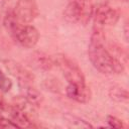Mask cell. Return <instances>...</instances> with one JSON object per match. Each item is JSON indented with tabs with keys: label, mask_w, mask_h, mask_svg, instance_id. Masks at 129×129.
<instances>
[{
	"label": "cell",
	"mask_w": 129,
	"mask_h": 129,
	"mask_svg": "<svg viewBox=\"0 0 129 129\" xmlns=\"http://www.w3.org/2000/svg\"><path fill=\"white\" fill-rule=\"evenodd\" d=\"M37 61L36 63L38 64L39 68L43 69V70H50L53 66H54V61H53V58L47 56V55H43L42 53H39L36 57Z\"/></svg>",
	"instance_id": "12"
},
{
	"label": "cell",
	"mask_w": 129,
	"mask_h": 129,
	"mask_svg": "<svg viewBox=\"0 0 129 129\" xmlns=\"http://www.w3.org/2000/svg\"><path fill=\"white\" fill-rule=\"evenodd\" d=\"M106 122H107L108 126L111 128H124L125 127L123 121L113 115H108L106 117Z\"/></svg>",
	"instance_id": "14"
},
{
	"label": "cell",
	"mask_w": 129,
	"mask_h": 129,
	"mask_svg": "<svg viewBox=\"0 0 129 129\" xmlns=\"http://www.w3.org/2000/svg\"><path fill=\"white\" fill-rule=\"evenodd\" d=\"M94 4L92 0H69L63 15L72 23L86 25L93 17Z\"/></svg>",
	"instance_id": "2"
},
{
	"label": "cell",
	"mask_w": 129,
	"mask_h": 129,
	"mask_svg": "<svg viewBox=\"0 0 129 129\" xmlns=\"http://www.w3.org/2000/svg\"><path fill=\"white\" fill-rule=\"evenodd\" d=\"M13 11L18 20L23 24L33 22L39 14L36 0H17Z\"/></svg>",
	"instance_id": "6"
},
{
	"label": "cell",
	"mask_w": 129,
	"mask_h": 129,
	"mask_svg": "<svg viewBox=\"0 0 129 129\" xmlns=\"http://www.w3.org/2000/svg\"><path fill=\"white\" fill-rule=\"evenodd\" d=\"M53 61H54V64L56 63V66L61 70L68 83L86 84L85 76L81 68L78 66L77 62H75L68 55L57 54L56 57L53 59Z\"/></svg>",
	"instance_id": "3"
},
{
	"label": "cell",
	"mask_w": 129,
	"mask_h": 129,
	"mask_svg": "<svg viewBox=\"0 0 129 129\" xmlns=\"http://www.w3.org/2000/svg\"><path fill=\"white\" fill-rule=\"evenodd\" d=\"M2 107H3V103H2V101L0 99V109H2Z\"/></svg>",
	"instance_id": "17"
},
{
	"label": "cell",
	"mask_w": 129,
	"mask_h": 129,
	"mask_svg": "<svg viewBox=\"0 0 129 129\" xmlns=\"http://www.w3.org/2000/svg\"><path fill=\"white\" fill-rule=\"evenodd\" d=\"M108 94H109L110 99H112L113 101L118 102V103H127L128 99H129L128 91L119 86H114V87L110 88Z\"/></svg>",
	"instance_id": "11"
},
{
	"label": "cell",
	"mask_w": 129,
	"mask_h": 129,
	"mask_svg": "<svg viewBox=\"0 0 129 129\" xmlns=\"http://www.w3.org/2000/svg\"><path fill=\"white\" fill-rule=\"evenodd\" d=\"M66 94L69 99L82 104L88 103L92 97L91 90L86 84L68 83V86L66 88Z\"/></svg>",
	"instance_id": "7"
},
{
	"label": "cell",
	"mask_w": 129,
	"mask_h": 129,
	"mask_svg": "<svg viewBox=\"0 0 129 129\" xmlns=\"http://www.w3.org/2000/svg\"><path fill=\"white\" fill-rule=\"evenodd\" d=\"M20 85H21V88L24 93V98L30 105L38 106L41 104V102L43 100L42 95L35 88L30 87L27 83H20Z\"/></svg>",
	"instance_id": "10"
},
{
	"label": "cell",
	"mask_w": 129,
	"mask_h": 129,
	"mask_svg": "<svg viewBox=\"0 0 129 129\" xmlns=\"http://www.w3.org/2000/svg\"><path fill=\"white\" fill-rule=\"evenodd\" d=\"M10 116L12 121H14L20 128L22 127H34V124L30 120L28 114L18 106H15L10 111Z\"/></svg>",
	"instance_id": "9"
},
{
	"label": "cell",
	"mask_w": 129,
	"mask_h": 129,
	"mask_svg": "<svg viewBox=\"0 0 129 129\" xmlns=\"http://www.w3.org/2000/svg\"><path fill=\"white\" fill-rule=\"evenodd\" d=\"M0 128H20L12 119H8L4 116H0Z\"/></svg>",
	"instance_id": "15"
},
{
	"label": "cell",
	"mask_w": 129,
	"mask_h": 129,
	"mask_svg": "<svg viewBox=\"0 0 129 129\" xmlns=\"http://www.w3.org/2000/svg\"><path fill=\"white\" fill-rule=\"evenodd\" d=\"M120 1H121V2H123V3H128V1H129V0H120Z\"/></svg>",
	"instance_id": "18"
},
{
	"label": "cell",
	"mask_w": 129,
	"mask_h": 129,
	"mask_svg": "<svg viewBox=\"0 0 129 129\" xmlns=\"http://www.w3.org/2000/svg\"><path fill=\"white\" fill-rule=\"evenodd\" d=\"M88 56L93 67L103 75L111 76L124 72L123 63L105 46L103 27L94 24L88 46Z\"/></svg>",
	"instance_id": "1"
},
{
	"label": "cell",
	"mask_w": 129,
	"mask_h": 129,
	"mask_svg": "<svg viewBox=\"0 0 129 129\" xmlns=\"http://www.w3.org/2000/svg\"><path fill=\"white\" fill-rule=\"evenodd\" d=\"M93 18L94 24L96 25L101 27L113 26L119 21L120 11L109 2H102L94 7Z\"/></svg>",
	"instance_id": "4"
},
{
	"label": "cell",
	"mask_w": 129,
	"mask_h": 129,
	"mask_svg": "<svg viewBox=\"0 0 129 129\" xmlns=\"http://www.w3.org/2000/svg\"><path fill=\"white\" fill-rule=\"evenodd\" d=\"M12 81L0 70V91L3 93H8L12 89Z\"/></svg>",
	"instance_id": "13"
},
{
	"label": "cell",
	"mask_w": 129,
	"mask_h": 129,
	"mask_svg": "<svg viewBox=\"0 0 129 129\" xmlns=\"http://www.w3.org/2000/svg\"><path fill=\"white\" fill-rule=\"evenodd\" d=\"M4 66L10 72L11 75H13L15 78L19 80V83H28L31 80H33V76L28 71H26L23 67H21L19 63L13 60H4Z\"/></svg>",
	"instance_id": "8"
},
{
	"label": "cell",
	"mask_w": 129,
	"mask_h": 129,
	"mask_svg": "<svg viewBox=\"0 0 129 129\" xmlns=\"http://www.w3.org/2000/svg\"><path fill=\"white\" fill-rule=\"evenodd\" d=\"M11 37L20 46L24 48H32L39 40V32L35 26L21 23L12 33Z\"/></svg>",
	"instance_id": "5"
},
{
	"label": "cell",
	"mask_w": 129,
	"mask_h": 129,
	"mask_svg": "<svg viewBox=\"0 0 129 129\" xmlns=\"http://www.w3.org/2000/svg\"><path fill=\"white\" fill-rule=\"evenodd\" d=\"M123 30H124V39H125L126 42H128V39H129V28H128V22L127 21L124 23Z\"/></svg>",
	"instance_id": "16"
}]
</instances>
